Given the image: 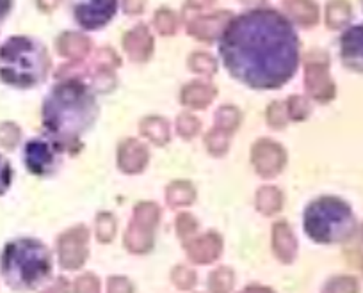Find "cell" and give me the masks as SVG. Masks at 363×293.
Here are the masks:
<instances>
[{
	"instance_id": "cell-1",
	"label": "cell",
	"mask_w": 363,
	"mask_h": 293,
	"mask_svg": "<svg viewBox=\"0 0 363 293\" xmlns=\"http://www.w3.org/2000/svg\"><path fill=\"white\" fill-rule=\"evenodd\" d=\"M219 54L239 82L253 89H278L298 69L299 40L284 15L255 9L230 20Z\"/></svg>"
},
{
	"instance_id": "cell-2",
	"label": "cell",
	"mask_w": 363,
	"mask_h": 293,
	"mask_svg": "<svg viewBox=\"0 0 363 293\" xmlns=\"http://www.w3.org/2000/svg\"><path fill=\"white\" fill-rule=\"evenodd\" d=\"M99 116L95 94L80 79H65L48 93L43 103V127L65 149L79 144Z\"/></svg>"
},
{
	"instance_id": "cell-3",
	"label": "cell",
	"mask_w": 363,
	"mask_h": 293,
	"mask_svg": "<svg viewBox=\"0 0 363 293\" xmlns=\"http://www.w3.org/2000/svg\"><path fill=\"white\" fill-rule=\"evenodd\" d=\"M52 272V254L34 239H16L6 243L0 254V274L16 292H30L43 285Z\"/></svg>"
},
{
	"instance_id": "cell-4",
	"label": "cell",
	"mask_w": 363,
	"mask_h": 293,
	"mask_svg": "<svg viewBox=\"0 0 363 293\" xmlns=\"http://www.w3.org/2000/svg\"><path fill=\"white\" fill-rule=\"evenodd\" d=\"M50 69L47 48L27 36H13L0 47V80L11 87L29 89L43 82Z\"/></svg>"
},
{
	"instance_id": "cell-5",
	"label": "cell",
	"mask_w": 363,
	"mask_h": 293,
	"mask_svg": "<svg viewBox=\"0 0 363 293\" xmlns=\"http://www.w3.org/2000/svg\"><path fill=\"white\" fill-rule=\"evenodd\" d=\"M303 226L306 236L313 242L331 246L347 242L354 235L356 219L345 201L333 195H324L306 207Z\"/></svg>"
},
{
	"instance_id": "cell-6",
	"label": "cell",
	"mask_w": 363,
	"mask_h": 293,
	"mask_svg": "<svg viewBox=\"0 0 363 293\" xmlns=\"http://www.w3.org/2000/svg\"><path fill=\"white\" fill-rule=\"evenodd\" d=\"M160 210L155 203H139L125 231V247L134 254H146L153 249L155 228L159 224Z\"/></svg>"
},
{
	"instance_id": "cell-7",
	"label": "cell",
	"mask_w": 363,
	"mask_h": 293,
	"mask_svg": "<svg viewBox=\"0 0 363 293\" xmlns=\"http://www.w3.org/2000/svg\"><path fill=\"white\" fill-rule=\"evenodd\" d=\"M62 146L57 141L47 139H30L23 146V163L30 174L36 176H48L54 173L61 163Z\"/></svg>"
},
{
	"instance_id": "cell-8",
	"label": "cell",
	"mask_w": 363,
	"mask_h": 293,
	"mask_svg": "<svg viewBox=\"0 0 363 293\" xmlns=\"http://www.w3.org/2000/svg\"><path fill=\"white\" fill-rule=\"evenodd\" d=\"M59 265L66 270H79L89 256V231L84 226H75L62 233L57 240Z\"/></svg>"
},
{
	"instance_id": "cell-9",
	"label": "cell",
	"mask_w": 363,
	"mask_h": 293,
	"mask_svg": "<svg viewBox=\"0 0 363 293\" xmlns=\"http://www.w3.org/2000/svg\"><path fill=\"white\" fill-rule=\"evenodd\" d=\"M251 162L262 178H274L284 171L287 153L278 142L262 139L251 148Z\"/></svg>"
},
{
	"instance_id": "cell-10",
	"label": "cell",
	"mask_w": 363,
	"mask_h": 293,
	"mask_svg": "<svg viewBox=\"0 0 363 293\" xmlns=\"http://www.w3.org/2000/svg\"><path fill=\"white\" fill-rule=\"evenodd\" d=\"M118 0H82L75 6V20L82 29L96 30L114 18Z\"/></svg>"
},
{
	"instance_id": "cell-11",
	"label": "cell",
	"mask_w": 363,
	"mask_h": 293,
	"mask_svg": "<svg viewBox=\"0 0 363 293\" xmlns=\"http://www.w3.org/2000/svg\"><path fill=\"white\" fill-rule=\"evenodd\" d=\"M305 86L310 96L320 103L331 102L335 98V84L328 71V59L310 57L305 68Z\"/></svg>"
},
{
	"instance_id": "cell-12",
	"label": "cell",
	"mask_w": 363,
	"mask_h": 293,
	"mask_svg": "<svg viewBox=\"0 0 363 293\" xmlns=\"http://www.w3.org/2000/svg\"><path fill=\"white\" fill-rule=\"evenodd\" d=\"M232 20V13L228 11H218L212 13V15H201L196 18L191 20L187 23V30L193 38L200 41H214L218 38H221V34L225 33L226 25Z\"/></svg>"
},
{
	"instance_id": "cell-13",
	"label": "cell",
	"mask_w": 363,
	"mask_h": 293,
	"mask_svg": "<svg viewBox=\"0 0 363 293\" xmlns=\"http://www.w3.org/2000/svg\"><path fill=\"white\" fill-rule=\"evenodd\" d=\"M186 251L193 263L208 265L221 256L223 239L214 231L203 233V235L194 236L189 242H186Z\"/></svg>"
},
{
	"instance_id": "cell-14",
	"label": "cell",
	"mask_w": 363,
	"mask_h": 293,
	"mask_svg": "<svg viewBox=\"0 0 363 293\" xmlns=\"http://www.w3.org/2000/svg\"><path fill=\"white\" fill-rule=\"evenodd\" d=\"M148 148L135 139H127L118 148V166L127 174L141 173L148 163Z\"/></svg>"
},
{
	"instance_id": "cell-15",
	"label": "cell",
	"mask_w": 363,
	"mask_h": 293,
	"mask_svg": "<svg viewBox=\"0 0 363 293\" xmlns=\"http://www.w3.org/2000/svg\"><path fill=\"white\" fill-rule=\"evenodd\" d=\"M340 55L347 68L363 73V25L345 30L340 41Z\"/></svg>"
},
{
	"instance_id": "cell-16",
	"label": "cell",
	"mask_w": 363,
	"mask_h": 293,
	"mask_svg": "<svg viewBox=\"0 0 363 293\" xmlns=\"http://www.w3.org/2000/svg\"><path fill=\"white\" fill-rule=\"evenodd\" d=\"M298 239L289 222L280 221L272 226V251L281 263H292L298 256Z\"/></svg>"
},
{
	"instance_id": "cell-17",
	"label": "cell",
	"mask_w": 363,
	"mask_h": 293,
	"mask_svg": "<svg viewBox=\"0 0 363 293\" xmlns=\"http://www.w3.org/2000/svg\"><path fill=\"white\" fill-rule=\"evenodd\" d=\"M123 48L132 61L145 62L153 54V38L146 25H138L123 36Z\"/></svg>"
},
{
	"instance_id": "cell-18",
	"label": "cell",
	"mask_w": 363,
	"mask_h": 293,
	"mask_svg": "<svg viewBox=\"0 0 363 293\" xmlns=\"http://www.w3.org/2000/svg\"><path fill=\"white\" fill-rule=\"evenodd\" d=\"M216 94H218V89L212 84L191 82L182 89L180 102L191 109H205V107L211 105Z\"/></svg>"
},
{
	"instance_id": "cell-19",
	"label": "cell",
	"mask_w": 363,
	"mask_h": 293,
	"mask_svg": "<svg viewBox=\"0 0 363 293\" xmlns=\"http://www.w3.org/2000/svg\"><path fill=\"white\" fill-rule=\"evenodd\" d=\"M91 50V40L80 33H65L57 40V52L62 57L84 59Z\"/></svg>"
},
{
	"instance_id": "cell-20",
	"label": "cell",
	"mask_w": 363,
	"mask_h": 293,
	"mask_svg": "<svg viewBox=\"0 0 363 293\" xmlns=\"http://www.w3.org/2000/svg\"><path fill=\"white\" fill-rule=\"evenodd\" d=\"M284 11L303 27H312L319 22V8L312 0H285Z\"/></svg>"
},
{
	"instance_id": "cell-21",
	"label": "cell",
	"mask_w": 363,
	"mask_h": 293,
	"mask_svg": "<svg viewBox=\"0 0 363 293\" xmlns=\"http://www.w3.org/2000/svg\"><path fill=\"white\" fill-rule=\"evenodd\" d=\"M196 200V188L191 181L178 180L173 181L169 187L166 188V201L169 207L173 208H184L189 207Z\"/></svg>"
},
{
	"instance_id": "cell-22",
	"label": "cell",
	"mask_w": 363,
	"mask_h": 293,
	"mask_svg": "<svg viewBox=\"0 0 363 293\" xmlns=\"http://www.w3.org/2000/svg\"><path fill=\"white\" fill-rule=\"evenodd\" d=\"M255 205H257V210L262 215H274L284 207V194H281L280 188L265 185V187L258 188Z\"/></svg>"
},
{
	"instance_id": "cell-23",
	"label": "cell",
	"mask_w": 363,
	"mask_h": 293,
	"mask_svg": "<svg viewBox=\"0 0 363 293\" xmlns=\"http://www.w3.org/2000/svg\"><path fill=\"white\" fill-rule=\"evenodd\" d=\"M139 130H141V134L145 135L148 141L155 142L157 146L167 144L171 139L169 123H167L164 117L159 116L145 117V120L141 121V125H139Z\"/></svg>"
},
{
	"instance_id": "cell-24",
	"label": "cell",
	"mask_w": 363,
	"mask_h": 293,
	"mask_svg": "<svg viewBox=\"0 0 363 293\" xmlns=\"http://www.w3.org/2000/svg\"><path fill=\"white\" fill-rule=\"evenodd\" d=\"M351 16L352 9L349 2H345V0H331L326 8V25L333 30L344 29L351 22Z\"/></svg>"
},
{
	"instance_id": "cell-25",
	"label": "cell",
	"mask_w": 363,
	"mask_h": 293,
	"mask_svg": "<svg viewBox=\"0 0 363 293\" xmlns=\"http://www.w3.org/2000/svg\"><path fill=\"white\" fill-rule=\"evenodd\" d=\"M235 275L228 267H219L208 275V289L212 293H230L233 289Z\"/></svg>"
},
{
	"instance_id": "cell-26",
	"label": "cell",
	"mask_w": 363,
	"mask_h": 293,
	"mask_svg": "<svg viewBox=\"0 0 363 293\" xmlns=\"http://www.w3.org/2000/svg\"><path fill=\"white\" fill-rule=\"evenodd\" d=\"M240 125V113L232 105H225L216 113V128L232 135Z\"/></svg>"
},
{
	"instance_id": "cell-27",
	"label": "cell",
	"mask_w": 363,
	"mask_h": 293,
	"mask_svg": "<svg viewBox=\"0 0 363 293\" xmlns=\"http://www.w3.org/2000/svg\"><path fill=\"white\" fill-rule=\"evenodd\" d=\"M323 293H359V282L352 275H337L326 282Z\"/></svg>"
},
{
	"instance_id": "cell-28",
	"label": "cell",
	"mask_w": 363,
	"mask_h": 293,
	"mask_svg": "<svg viewBox=\"0 0 363 293\" xmlns=\"http://www.w3.org/2000/svg\"><path fill=\"white\" fill-rule=\"evenodd\" d=\"M114 235H116V219L109 212L99 214V217H96V239H99V242H113Z\"/></svg>"
},
{
	"instance_id": "cell-29",
	"label": "cell",
	"mask_w": 363,
	"mask_h": 293,
	"mask_svg": "<svg viewBox=\"0 0 363 293\" xmlns=\"http://www.w3.org/2000/svg\"><path fill=\"white\" fill-rule=\"evenodd\" d=\"M205 142H207V149L216 156H223L226 151H228L230 146V134L219 130V128H214L212 132H208L207 137H205Z\"/></svg>"
},
{
	"instance_id": "cell-30",
	"label": "cell",
	"mask_w": 363,
	"mask_h": 293,
	"mask_svg": "<svg viewBox=\"0 0 363 293\" xmlns=\"http://www.w3.org/2000/svg\"><path fill=\"white\" fill-rule=\"evenodd\" d=\"M189 68L200 75H214L218 71V62L212 55L205 54V52H196V54L191 55Z\"/></svg>"
},
{
	"instance_id": "cell-31",
	"label": "cell",
	"mask_w": 363,
	"mask_h": 293,
	"mask_svg": "<svg viewBox=\"0 0 363 293\" xmlns=\"http://www.w3.org/2000/svg\"><path fill=\"white\" fill-rule=\"evenodd\" d=\"M171 281L182 292H187V289H193L196 286V272L189 267H184V265H178L174 267L173 274H171Z\"/></svg>"
},
{
	"instance_id": "cell-32",
	"label": "cell",
	"mask_w": 363,
	"mask_h": 293,
	"mask_svg": "<svg viewBox=\"0 0 363 293\" xmlns=\"http://www.w3.org/2000/svg\"><path fill=\"white\" fill-rule=\"evenodd\" d=\"M153 23H155V29L159 30L162 36H171V34L177 33L178 27V20L177 15L169 9H159L155 13V18H153Z\"/></svg>"
},
{
	"instance_id": "cell-33",
	"label": "cell",
	"mask_w": 363,
	"mask_h": 293,
	"mask_svg": "<svg viewBox=\"0 0 363 293\" xmlns=\"http://www.w3.org/2000/svg\"><path fill=\"white\" fill-rule=\"evenodd\" d=\"M285 105H287L289 120L303 121L310 116V113H312V107H310L308 100L303 96H291Z\"/></svg>"
},
{
	"instance_id": "cell-34",
	"label": "cell",
	"mask_w": 363,
	"mask_h": 293,
	"mask_svg": "<svg viewBox=\"0 0 363 293\" xmlns=\"http://www.w3.org/2000/svg\"><path fill=\"white\" fill-rule=\"evenodd\" d=\"M196 231H198V221L194 219V215L187 214V212H184V214L178 215L177 217V233H178V236H180V240H184V243L189 242L191 239H194Z\"/></svg>"
},
{
	"instance_id": "cell-35",
	"label": "cell",
	"mask_w": 363,
	"mask_h": 293,
	"mask_svg": "<svg viewBox=\"0 0 363 293\" xmlns=\"http://www.w3.org/2000/svg\"><path fill=\"white\" fill-rule=\"evenodd\" d=\"M177 132L180 137L193 139L200 132V121H198L196 116H193L189 113L182 114L177 120Z\"/></svg>"
},
{
	"instance_id": "cell-36",
	"label": "cell",
	"mask_w": 363,
	"mask_h": 293,
	"mask_svg": "<svg viewBox=\"0 0 363 293\" xmlns=\"http://www.w3.org/2000/svg\"><path fill=\"white\" fill-rule=\"evenodd\" d=\"M289 121L287 105L281 102H274L267 109V123L272 128H284Z\"/></svg>"
},
{
	"instance_id": "cell-37",
	"label": "cell",
	"mask_w": 363,
	"mask_h": 293,
	"mask_svg": "<svg viewBox=\"0 0 363 293\" xmlns=\"http://www.w3.org/2000/svg\"><path fill=\"white\" fill-rule=\"evenodd\" d=\"M72 293H100V281L96 275L84 274L75 279Z\"/></svg>"
},
{
	"instance_id": "cell-38",
	"label": "cell",
	"mask_w": 363,
	"mask_h": 293,
	"mask_svg": "<svg viewBox=\"0 0 363 293\" xmlns=\"http://www.w3.org/2000/svg\"><path fill=\"white\" fill-rule=\"evenodd\" d=\"M13 181V169L11 163L6 156L0 155V195H4L9 190Z\"/></svg>"
},
{
	"instance_id": "cell-39",
	"label": "cell",
	"mask_w": 363,
	"mask_h": 293,
	"mask_svg": "<svg viewBox=\"0 0 363 293\" xmlns=\"http://www.w3.org/2000/svg\"><path fill=\"white\" fill-rule=\"evenodd\" d=\"M107 293H134V285H132L130 279L114 275L107 282Z\"/></svg>"
},
{
	"instance_id": "cell-40",
	"label": "cell",
	"mask_w": 363,
	"mask_h": 293,
	"mask_svg": "<svg viewBox=\"0 0 363 293\" xmlns=\"http://www.w3.org/2000/svg\"><path fill=\"white\" fill-rule=\"evenodd\" d=\"M41 293H69V282L65 277H57L48 288H45Z\"/></svg>"
},
{
	"instance_id": "cell-41",
	"label": "cell",
	"mask_w": 363,
	"mask_h": 293,
	"mask_svg": "<svg viewBox=\"0 0 363 293\" xmlns=\"http://www.w3.org/2000/svg\"><path fill=\"white\" fill-rule=\"evenodd\" d=\"M146 6V0H123V9L128 15H139Z\"/></svg>"
},
{
	"instance_id": "cell-42",
	"label": "cell",
	"mask_w": 363,
	"mask_h": 293,
	"mask_svg": "<svg viewBox=\"0 0 363 293\" xmlns=\"http://www.w3.org/2000/svg\"><path fill=\"white\" fill-rule=\"evenodd\" d=\"M212 4H214V0H187L189 9H205Z\"/></svg>"
},
{
	"instance_id": "cell-43",
	"label": "cell",
	"mask_w": 363,
	"mask_h": 293,
	"mask_svg": "<svg viewBox=\"0 0 363 293\" xmlns=\"http://www.w3.org/2000/svg\"><path fill=\"white\" fill-rule=\"evenodd\" d=\"M59 2H61V0H38V6H40V8L43 9V11L50 13L52 9L57 8Z\"/></svg>"
},
{
	"instance_id": "cell-44",
	"label": "cell",
	"mask_w": 363,
	"mask_h": 293,
	"mask_svg": "<svg viewBox=\"0 0 363 293\" xmlns=\"http://www.w3.org/2000/svg\"><path fill=\"white\" fill-rule=\"evenodd\" d=\"M13 8V0H0V22L9 15Z\"/></svg>"
},
{
	"instance_id": "cell-45",
	"label": "cell",
	"mask_w": 363,
	"mask_h": 293,
	"mask_svg": "<svg viewBox=\"0 0 363 293\" xmlns=\"http://www.w3.org/2000/svg\"><path fill=\"white\" fill-rule=\"evenodd\" d=\"M240 293H274L271 288L267 286H258V285H251L247 288H244Z\"/></svg>"
},
{
	"instance_id": "cell-46",
	"label": "cell",
	"mask_w": 363,
	"mask_h": 293,
	"mask_svg": "<svg viewBox=\"0 0 363 293\" xmlns=\"http://www.w3.org/2000/svg\"><path fill=\"white\" fill-rule=\"evenodd\" d=\"M362 236H363V228H362Z\"/></svg>"
},
{
	"instance_id": "cell-47",
	"label": "cell",
	"mask_w": 363,
	"mask_h": 293,
	"mask_svg": "<svg viewBox=\"0 0 363 293\" xmlns=\"http://www.w3.org/2000/svg\"><path fill=\"white\" fill-rule=\"evenodd\" d=\"M362 4H363V0H362Z\"/></svg>"
}]
</instances>
